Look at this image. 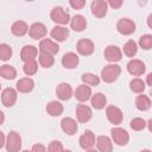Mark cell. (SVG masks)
Here are the masks:
<instances>
[{
	"label": "cell",
	"mask_w": 152,
	"mask_h": 152,
	"mask_svg": "<svg viewBox=\"0 0 152 152\" xmlns=\"http://www.w3.org/2000/svg\"><path fill=\"white\" fill-rule=\"evenodd\" d=\"M86 152H99L97 150H94V148H90V150H87Z\"/></svg>",
	"instance_id": "f6af8a7d"
},
{
	"label": "cell",
	"mask_w": 152,
	"mask_h": 152,
	"mask_svg": "<svg viewBox=\"0 0 152 152\" xmlns=\"http://www.w3.org/2000/svg\"><path fill=\"white\" fill-rule=\"evenodd\" d=\"M135 28H137L135 23L133 20L128 19V18H122L116 24V30L122 36H129V34L134 33Z\"/></svg>",
	"instance_id": "8992f818"
},
{
	"label": "cell",
	"mask_w": 152,
	"mask_h": 152,
	"mask_svg": "<svg viewBox=\"0 0 152 152\" xmlns=\"http://www.w3.org/2000/svg\"><path fill=\"white\" fill-rule=\"evenodd\" d=\"M90 102H91L93 108L100 110V109H103L106 107V104H107V97L102 93H95L94 95H91Z\"/></svg>",
	"instance_id": "484cf974"
},
{
	"label": "cell",
	"mask_w": 152,
	"mask_h": 152,
	"mask_svg": "<svg viewBox=\"0 0 152 152\" xmlns=\"http://www.w3.org/2000/svg\"><path fill=\"white\" fill-rule=\"evenodd\" d=\"M80 63V58L75 52H66L62 57V65L65 69H75Z\"/></svg>",
	"instance_id": "d6986e66"
},
{
	"label": "cell",
	"mask_w": 152,
	"mask_h": 152,
	"mask_svg": "<svg viewBox=\"0 0 152 152\" xmlns=\"http://www.w3.org/2000/svg\"><path fill=\"white\" fill-rule=\"evenodd\" d=\"M76 49H77V51H78L80 55H82V56H90L94 52L95 46H94L93 40L87 39V38H83V39H80L77 42Z\"/></svg>",
	"instance_id": "4fadbf2b"
},
{
	"label": "cell",
	"mask_w": 152,
	"mask_h": 152,
	"mask_svg": "<svg viewBox=\"0 0 152 152\" xmlns=\"http://www.w3.org/2000/svg\"><path fill=\"white\" fill-rule=\"evenodd\" d=\"M23 71L25 72V75L27 76H32L34 75L37 71H38V63L34 61H28V62H25L24 65H23Z\"/></svg>",
	"instance_id": "d6a6232c"
},
{
	"label": "cell",
	"mask_w": 152,
	"mask_h": 152,
	"mask_svg": "<svg viewBox=\"0 0 152 152\" xmlns=\"http://www.w3.org/2000/svg\"><path fill=\"white\" fill-rule=\"evenodd\" d=\"M120 74H121V68L118 64L112 63L103 66V69L101 70V78L106 83H113L119 78Z\"/></svg>",
	"instance_id": "6da1fadb"
},
{
	"label": "cell",
	"mask_w": 152,
	"mask_h": 152,
	"mask_svg": "<svg viewBox=\"0 0 152 152\" xmlns=\"http://www.w3.org/2000/svg\"><path fill=\"white\" fill-rule=\"evenodd\" d=\"M72 88H71V86L69 84V83H66V82H62V83H59L58 86H57V88H56V95H57V97L59 99V100H62V101H66V100H69L71 96H72Z\"/></svg>",
	"instance_id": "2e32d148"
},
{
	"label": "cell",
	"mask_w": 152,
	"mask_h": 152,
	"mask_svg": "<svg viewBox=\"0 0 152 152\" xmlns=\"http://www.w3.org/2000/svg\"><path fill=\"white\" fill-rule=\"evenodd\" d=\"M106 116L108 119V121L115 126L120 125L124 120V114H122V110L114 106V104H110V106H107L106 108Z\"/></svg>",
	"instance_id": "5b68a950"
},
{
	"label": "cell",
	"mask_w": 152,
	"mask_h": 152,
	"mask_svg": "<svg viewBox=\"0 0 152 152\" xmlns=\"http://www.w3.org/2000/svg\"><path fill=\"white\" fill-rule=\"evenodd\" d=\"M51 38H53L56 42H64L68 37H69V30L64 26H55L52 27L51 32H50Z\"/></svg>",
	"instance_id": "cb8c5ba5"
},
{
	"label": "cell",
	"mask_w": 152,
	"mask_h": 152,
	"mask_svg": "<svg viewBox=\"0 0 152 152\" xmlns=\"http://www.w3.org/2000/svg\"><path fill=\"white\" fill-rule=\"evenodd\" d=\"M62 152H72V151H70V150H63Z\"/></svg>",
	"instance_id": "7dc6e473"
},
{
	"label": "cell",
	"mask_w": 152,
	"mask_h": 152,
	"mask_svg": "<svg viewBox=\"0 0 152 152\" xmlns=\"http://www.w3.org/2000/svg\"><path fill=\"white\" fill-rule=\"evenodd\" d=\"M5 142H6V138H5V134L0 131V148L5 145Z\"/></svg>",
	"instance_id": "b9f144b4"
},
{
	"label": "cell",
	"mask_w": 152,
	"mask_h": 152,
	"mask_svg": "<svg viewBox=\"0 0 152 152\" xmlns=\"http://www.w3.org/2000/svg\"><path fill=\"white\" fill-rule=\"evenodd\" d=\"M140 152H152L151 150H148V148H145V150H141Z\"/></svg>",
	"instance_id": "bcb514c9"
},
{
	"label": "cell",
	"mask_w": 152,
	"mask_h": 152,
	"mask_svg": "<svg viewBox=\"0 0 152 152\" xmlns=\"http://www.w3.org/2000/svg\"><path fill=\"white\" fill-rule=\"evenodd\" d=\"M46 33H48V30H46V26L43 23H33L28 27V34L34 40L44 38L46 36Z\"/></svg>",
	"instance_id": "9c48e42d"
},
{
	"label": "cell",
	"mask_w": 152,
	"mask_h": 152,
	"mask_svg": "<svg viewBox=\"0 0 152 152\" xmlns=\"http://www.w3.org/2000/svg\"><path fill=\"white\" fill-rule=\"evenodd\" d=\"M4 121H5V114H4V112L0 110V126L4 124Z\"/></svg>",
	"instance_id": "ee69618b"
},
{
	"label": "cell",
	"mask_w": 152,
	"mask_h": 152,
	"mask_svg": "<svg viewBox=\"0 0 152 152\" xmlns=\"http://www.w3.org/2000/svg\"><path fill=\"white\" fill-rule=\"evenodd\" d=\"M80 146L83 148V150H90V148H93L94 147V145H95V142H96V139H95V134L91 132V131H89V129H87L81 137H80Z\"/></svg>",
	"instance_id": "9a60e30c"
},
{
	"label": "cell",
	"mask_w": 152,
	"mask_h": 152,
	"mask_svg": "<svg viewBox=\"0 0 152 152\" xmlns=\"http://www.w3.org/2000/svg\"><path fill=\"white\" fill-rule=\"evenodd\" d=\"M12 53H13L12 48L8 44H6V43L0 44V59L1 61H4V62L8 61L12 57Z\"/></svg>",
	"instance_id": "e575fe53"
},
{
	"label": "cell",
	"mask_w": 152,
	"mask_h": 152,
	"mask_svg": "<svg viewBox=\"0 0 152 152\" xmlns=\"http://www.w3.org/2000/svg\"><path fill=\"white\" fill-rule=\"evenodd\" d=\"M21 152H31V151H28V150H24V151H21Z\"/></svg>",
	"instance_id": "c3c4849f"
},
{
	"label": "cell",
	"mask_w": 152,
	"mask_h": 152,
	"mask_svg": "<svg viewBox=\"0 0 152 152\" xmlns=\"http://www.w3.org/2000/svg\"><path fill=\"white\" fill-rule=\"evenodd\" d=\"M135 107L137 109L141 110V112H145V110H148L151 108V100L147 95H138L135 97Z\"/></svg>",
	"instance_id": "4316f807"
},
{
	"label": "cell",
	"mask_w": 152,
	"mask_h": 152,
	"mask_svg": "<svg viewBox=\"0 0 152 152\" xmlns=\"http://www.w3.org/2000/svg\"><path fill=\"white\" fill-rule=\"evenodd\" d=\"M145 81H142L141 78H133L131 82H129V88H131V90L133 91V93H135V94H141V93H144V90H145Z\"/></svg>",
	"instance_id": "4dcf8cb0"
},
{
	"label": "cell",
	"mask_w": 152,
	"mask_h": 152,
	"mask_svg": "<svg viewBox=\"0 0 152 152\" xmlns=\"http://www.w3.org/2000/svg\"><path fill=\"white\" fill-rule=\"evenodd\" d=\"M50 18L52 21L57 23V24H61V25H66L68 23H70V14L64 11L63 7L61 6H56L51 10V13H50Z\"/></svg>",
	"instance_id": "3957f363"
},
{
	"label": "cell",
	"mask_w": 152,
	"mask_h": 152,
	"mask_svg": "<svg viewBox=\"0 0 152 152\" xmlns=\"http://www.w3.org/2000/svg\"><path fill=\"white\" fill-rule=\"evenodd\" d=\"M15 88H17V90L19 93H24V94L25 93H30L34 88V82H33V80L31 77H23L17 82Z\"/></svg>",
	"instance_id": "603a6c76"
},
{
	"label": "cell",
	"mask_w": 152,
	"mask_h": 152,
	"mask_svg": "<svg viewBox=\"0 0 152 152\" xmlns=\"http://www.w3.org/2000/svg\"><path fill=\"white\" fill-rule=\"evenodd\" d=\"M63 104L58 101H51L46 106V112L51 116H59L63 113Z\"/></svg>",
	"instance_id": "83f0119b"
},
{
	"label": "cell",
	"mask_w": 152,
	"mask_h": 152,
	"mask_svg": "<svg viewBox=\"0 0 152 152\" xmlns=\"http://www.w3.org/2000/svg\"><path fill=\"white\" fill-rule=\"evenodd\" d=\"M139 45L144 50H150L152 48V36L151 34H144L139 39Z\"/></svg>",
	"instance_id": "8d00e7d4"
},
{
	"label": "cell",
	"mask_w": 152,
	"mask_h": 152,
	"mask_svg": "<svg viewBox=\"0 0 152 152\" xmlns=\"http://www.w3.org/2000/svg\"><path fill=\"white\" fill-rule=\"evenodd\" d=\"M96 146L99 152H112L113 151V141L107 135H100L96 139Z\"/></svg>",
	"instance_id": "44dd1931"
},
{
	"label": "cell",
	"mask_w": 152,
	"mask_h": 152,
	"mask_svg": "<svg viewBox=\"0 0 152 152\" xmlns=\"http://www.w3.org/2000/svg\"><path fill=\"white\" fill-rule=\"evenodd\" d=\"M61 128L62 131L68 135H74L77 132V122L72 118H63L61 121Z\"/></svg>",
	"instance_id": "ac0fdd59"
},
{
	"label": "cell",
	"mask_w": 152,
	"mask_h": 152,
	"mask_svg": "<svg viewBox=\"0 0 152 152\" xmlns=\"http://www.w3.org/2000/svg\"><path fill=\"white\" fill-rule=\"evenodd\" d=\"M110 134H112V141H114V144H116L118 146H125L129 141V134L127 133L126 129L121 127L112 128Z\"/></svg>",
	"instance_id": "277c9868"
},
{
	"label": "cell",
	"mask_w": 152,
	"mask_h": 152,
	"mask_svg": "<svg viewBox=\"0 0 152 152\" xmlns=\"http://www.w3.org/2000/svg\"><path fill=\"white\" fill-rule=\"evenodd\" d=\"M129 126L133 131H142L146 127V121L142 118H134L133 120H131Z\"/></svg>",
	"instance_id": "d590c367"
},
{
	"label": "cell",
	"mask_w": 152,
	"mask_h": 152,
	"mask_svg": "<svg viewBox=\"0 0 152 152\" xmlns=\"http://www.w3.org/2000/svg\"><path fill=\"white\" fill-rule=\"evenodd\" d=\"M93 116V112L91 108L88 107L87 104H77L76 107V118L78 122L86 124L88 122Z\"/></svg>",
	"instance_id": "5bb4252c"
},
{
	"label": "cell",
	"mask_w": 152,
	"mask_h": 152,
	"mask_svg": "<svg viewBox=\"0 0 152 152\" xmlns=\"http://www.w3.org/2000/svg\"><path fill=\"white\" fill-rule=\"evenodd\" d=\"M39 51L42 53H48V55L55 56L59 51V46L56 42L45 38V39H42L39 43Z\"/></svg>",
	"instance_id": "ba28073f"
},
{
	"label": "cell",
	"mask_w": 152,
	"mask_h": 152,
	"mask_svg": "<svg viewBox=\"0 0 152 152\" xmlns=\"http://www.w3.org/2000/svg\"><path fill=\"white\" fill-rule=\"evenodd\" d=\"M31 152H46V147L43 144H34L31 148Z\"/></svg>",
	"instance_id": "ab89813d"
},
{
	"label": "cell",
	"mask_w": 152,
	"mask_h": 152,
	"mask_svg": "<svg viewBox=\"0 0 152 152\" xmlns=\"http://www.w3.org/2000/svg\"><path fill=\"white\" fill-rule=\"evenodd\" d=\"M6 150L7 152H20L21 150V137L18 132L11 131L6 137Z\"/></svg>",
	"instance_id": "7a4b0ae2"
},
{
	"label": "cell",
	"mask_w": 152,
	"mask_h": 152,
	"mask_svg": "<svg viewBox=\"0 0 152 152\" xmlns=\"http://www.w3.org/2000/svg\"><path fill=\"white\" fill-rule=\"evenodd\" d=\"M83 84H87L89 87H96L100 84V77L93 72H86L81 77Z\"/></svg>",
	"instance_id": "f1b7e54d"
},
{
	"label": "cell",
	"mask_w": 152,
	"mask_h": 152,
	"mask_svg": "<svg viewBox=\"0 0 152 152\" xmlns=\"http://www.w3.org/2000/svg\"><path fill=\"white\" fill-rule=\"evenodd\" d=\"M122 50H124V53L127 57H134L138 52V45L134 40H128V42L125 43Z\"/></svg>",
	"instance_id": "1f68e13d"
},
{
	"label": "cell",
	"mask_w": 152,
	"mask_h": 152,
	"mask_svg": "<svg viewBox=\"0 0 152 152\" xmlns=\"http://www.w3.org/2000/svg\"><path fill=\"white\" fill-rule=\"evenodd\" d=\"M90 10H91L93 15H95L96 18H103L107 14V10H108L107 1H104V0H94L90 5Z\"/></svg>",
	"instance_id": "7c38bea8"
},
{
	"label": "cell",
	"mask_w": 152,
	"mask_h": 152,
	"mask_svg": "<svg viewBox=\"0 0 152 152\" xmlns=\"http://www.w3.org/2000/svg\"><path fill=\"white\" fill-rule=\"evenodd\" d=\"M107 5H109V6L113 7V8H119V7L122 6V1H121V0H109V1L107 2Z\"/></svg>",
	"instance_id": "60d3db41"
},
{
	"label": "cell",
	"mask_w": 152,
	"mask_h": 152,
	"mask_svg": "<svg viewBox=\"0 0 152 152\" xmlns=\"http://www.w3.org/2000/svg\"><path fill=\"white\" fill-rule=\"evenodd\" d=\"M122 57V51L120 48H118L116 45H108L104 49V58L110 62V63H116L121 59Z\"/></svg>",
	"instance_id": "30bf717a"
},
{
	"label": "cell",
	"mask_w": 152,
	"mask_h": 152,
	"mask_svg": "<svg viewBox=\"0 0 152 152\" xmlns=\"http://www.w3.org/2000/svg\"><path fill=\"white\" fill-rule=\"evenodd\" d=\"M53 63H55L53 56L48 55V53H42V52L39 53V64H40V66H43L45 69H49L53 65Z\"/></svg>",
	"instance_id": "836d02e7"
},
{
	"label": "cell",
	"mask_w": 152,
	"mask_h": 152,
	"mask_svg": "<svg viewBox=\"0 0 152 152\" xmlns=\"http://www.w3.org/2000/svg\"><path fill=\"white\" fill-rule=\"evenodd\" d=\"M74 96L76 97L77 101L86 102L91 97V88L89 86H87V84H81L75 89Z\"/></svg>",
	"instance_id": "e0dca14e"
},
{
	"label": "cell",
	"mask_w": 152,
	"mask_h": 152,
	"mask_svg": "<svg viewBox=\"0 0 152 152\" xmlns=\"http://www.w3.org/2000/svg\"><path fill=\"white\" fill-rule=\"evenodd\" d=\"M146 83H147V86H152V74H148V75H147Z\"/></svg>",
	"instance_id": "7bdbcfd3"
},
{
	"label": "cell",
	"mask_w": 152,
	"mask_h": 152,
	"mask_svg": "<svg viewBox=\"0 0 152 152\" xmlns=\"http://www.w3.org/2000/svg\"><path fill=\"white\" fill-rule=\"evenodd\" d=\"M62 151H63V145L58 140H52L49 144L48 150H46V152H62Z\"/></svg>",
	"instance_id": "74e56055"
},
{
	"label": "cell",
	"mask_w": 152,
	"mask_h": 152,
	"mask_svg": "<svg viewBox=\"0 0 152 152\" xmlns=\"http://www.w3.org/2000/svg\"><path fill=\"white\" fill-rule=\"evenodd\" d=\"M11 31H12V33H13L14 36H17V37H23V36H25V34L28 32V26H27V24H26L25 21H23V20H17V21H14V23L12 24Z\"/></svg>",
	"instance_id": "d4e9b609"
},
{
	"label": "cell",
	"mask_w": 152,
	"mask_h": 152,
	"mask_svg": "<svg viewBox=\"0 0 152 152\" xmlns=\"http://www.w3.org/2000/svg\"><path fill=\"white\" fill-rule=\"evenodd\" d=\"M69 4H70V6H71L74 10H81V8L84 7L86 1H84V0H70Z\"/></svg>",
	"instance_id": "f35d334b"
},
{
	"label": "cell",
	"mask_w": 152,
	"mask_h": 152,
	"mask_svg": "<svg viewBox=\"0 0 152 152\" xmlns=\"http://www.w3.org/2000/svg\"><path fill=\"white\" fill-rule=\"evenodd\" d=\"M37 55H38V49L33 45H25L20 51V58L21 61H24V63L28 61H34Z\"/></svg>",
	"instance_id": "ffe728a7"
},
{
	"label": "cell",
	"mask_w": 152,
	"mask_h": 152,
	"mask_svg": "<svg viewBox=\"0 0 152 152\" xmlns=\"http://www.w3.org/2000/svg\"><path fill=\"white\" fill-rule=\"evenodd\" d=\"M0 90H1V84H0Z\"/></svg>",
	"instance_id": "681fc988"
},
{
	"label": "cell",
	"mask_w": 152,
	"mask_h": 152,
	"mask_svg": "<svg viewBox=\"0 0 152 152\" xmlns=\"http://www.w3.org/2000/svg\"><path fill=\"white\" fill-rule=\"evenodd\" d=\"M17 97H18V94H17V90L8 87V88H5L1 93V102L5 107L10 108V107H13L17 102Z\"/></svg>",
	"instance_id": "52a82bcc"
},
{
	"label": "cell",
	"mask_w": 152,
	"mask_h": 152,
	"mask_svg": "<svg viewBox=\"0 0 152 152\" xmlns=\"http://www.w3.org/2000/svg\"><path fill=\"white\" fill-rule=\"evenodd\" d=\"M127 71L133 75V76H140L145 72L146 70V65L140 59H131L128 63H127Z\"/></svg>",
	"instance_id": "8fae6325"
},
{
	"label": "cell",
	"mask_w": 152,
	"mask_h": 152,
	"mask_svg": "<svg viewBox=\"0 0 152 152\" xmlns=\"http://www.w3.org/2000/svg\"><path fill=\"white\" fill-rule=\"evenodd\" d=\"M0 76L5 80H13L17 76V70L8 64H4L0 66Z\"/></svg>",
	"instance_id": "f546056e"
},
{
	"label": "cell",
	"mask_w": 152,
	"mask_h": 152,
	"mask_svg": "<svg viewBox=\"0 0 152 152\" xmlns=\"http://www.w3.org/2000/svg\"><path fill=\"white\" fill-rule=\"evenodd\" d=\"M70 27L76 32H82L87 27V19L82 14H76L70 19Z\"/></svg>",
	"instance_id": "7402d4cb"
}]
</instances>
